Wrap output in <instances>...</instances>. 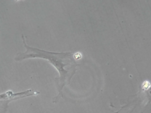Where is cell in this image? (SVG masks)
<instances>
[{
    "mask_svg": "<svg viewBox=\"0 0 151 113\" xmlns=\"http://www.w3.org/2000/svg\"><path fill=\"white\" fill-rule=\"evenodd\" d=\"M39 94L40 93L38 92L35 91L32 92V89L18 93H14L11 90H8L3 94H0V103L2 104V106L4 109H6L8 107V103L12 101L27 97L36 95Z\"/></svg>",
    "mask_w": 151,
    "mask_h": 113,
    "instance_id": "2",
    "label": "cell"
},
{
    "mask_svg": "<svg viewBox=\"0 0 151 113\" xmlns=\"http://www.w3.org/2000/svg\"><path fill=\"white\" fill-rule=\"evenodd\" d=\"M22 38L26 51L17 54L14 60L17 62L22 61L25 59L40 58L48 61L56 68L60 74L59 81L56 82L59 92L61 93L63 86L70 82V79L74 75V70L66 68L67 66L76 67L78 65L75 63L73 55L71 52H52L36 48H32L28 45L25 40V37L22 35Z\"/></svg>",
    "mask_w": 151,
    "mask_h": 113,
    "instance_id": "1",
    "label": "cell"
},
{
    "mask_svg": "<svg viewBox=\"0 0 151 113\" xmlns=\"http://www.w3.org/2000/svg\"><path fill=\"white\" fill-rule=\"evenodd\" d=\"M150 86V84L149 81H145L142 84V88L143 90H146L149 89Z\"/></svg>",
    "mask_w": 151,
    "mask_h": 113,
    "instance_id": "3",
    "label": "cell"
}]
</instances>
